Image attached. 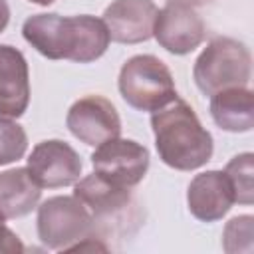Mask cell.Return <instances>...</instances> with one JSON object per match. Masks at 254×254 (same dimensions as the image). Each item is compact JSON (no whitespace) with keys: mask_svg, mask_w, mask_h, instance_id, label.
Listing matches in <instances>:
<instances>
[{"mask_svg":"<svg viewBox=\"0 0 254 254\" xmlns=\"http://www.w3.org/2000/svg\"><path fill=\"white\" fill-rule=\"evenodd\" d=\"M24 40L48 60H71L89 64L101 58L111 42L103 20L60 14H36L22 26Z\"/></svg>","mask_w":254,"mask_h":254,"instance_id":"6da1fadb","label":"cell"},{"mask_svg":"<svg viewBox=\"0 0 254 254\" xmlns=\"http://www.w3.org/2000/svg\"><path fill=\"white\" fill-rule=\"evenodd\" d=\"M151 127L161 161L177 171H194L212 157V135L202 127L192 107L179 95L153 111Z\"/></svg>","mask_w":254,"mask_h":254,"instance_id":"7a4b0ae2","label":"cell"},{"mask_svg":"<svg viewBox=\"0 0 254 254\" xmlns=\"http://www.w3.org/2000/svg\"><path fill=\"white\" fill-rule=\"evenodd\" d=\"M252 73V56L248 48L226 36L208 42L194 62L192 77L204 95L228 87H248Z\"/></svg>","mask_w":254,"mask_h":254,"instance_id":"3957f363","label":"cell"},{"mask_svg":"<svg viewBox=\"0 0 254 254\" xmlns=\"http://www.w3.org/2000/svg\"><path fill=\"white\" fill-rule=\"evenodd\" d=\"M121 97L137 111H157L177 97L171 69L157 56L129 58L119 71Z\"/></svg>","mask_w":254,"mask_h":254,"instance_id":"277c9868","label":"cell"},{"mask_svg":"<svg viewBox=\"0 0 254 254\" xmlns=\"http://www.w3.org/2000/svg\"><path fill=\"white\" fill-rule=\"evenodd\" d=\"M95 234V220L77 196H52L38 206V236L52 250H69Z\"/></svg>","mask_w":254,"mask_h":254,"instance_id":"5b68a950","label":"cell"},{"mask_svg":"<svg viewBox=\"0 0 254 254\" xmlns=\"http://www.w3.org/2000/svg\"><path fill=\"white\" fill-rule=\"evenodd\" d=\"M91 165L99 177L117 187H135L143 181L149 169V151L131 139H109L91 155Z\"/></svg>","mask_w":254,"mask_h":254,"instance_id":"8992f818","label":"cell"},{"mask_svg":"<svg viewBox=\"0 0 254 254\" xmlns=\"http://www.w3.org/2000/svg\"><path fill=\"white\" fill-rule=\"evenodd\" d=\"M26 169L42 189H60L79 181L83 163L65 141L48 139L32 149Z\"/></svg>","mask_w":254,"mask_h":254,"instance_id":"52a82bcc","label":"cell"},{"mask_svg":"<svg viewBox=\"0 0 254 254\" xmlns=\"http://www.w3.org/2000/svg\"><path fill=\"white\" fill-rule=\"evenodd\" d=\"M65 125L75 139L97 147L121 135V119L113 103L101 95H87L77 99L65 117Z\"/></svg>","mask_w":254,"mask_h":254,"instance_id":"ba28073f","label":"cell"},{"mask_svg":"<svg viewBox=\"0 0 254 254\" xmlns=\"http://www.w3.org/2000/svg\"><path fill=\"white\" fill-rule=\"evenodd\" d=\"M206 28L202 18L192 10V6L169 2L157 12L153 36L161 48L175 56L190 54L204 40Z\"/></svg>","mask_w":254,"mask_h":254,"instance_id":"9c48e42d","label":"cell"},{"mask_svg":"<svg viewBox=\"0 0 254 254\" xmlns=\"http://www.w3.org/2000/svg\"><path fill=\"white\" fill-rule=\"evenodd\" d=\"M157 12L153 0H113L103 12V24L113 42L141 44L153 36Z\"/></svg>","mask_w":254,"mask_h":254,"instance_id":"30bf717a","label":"cell"},{"mask_svg":"<svg viewBox=\"0 0 254 254\" xmlns=\"http://www.w3.org/2000/svg\"><path fill=\"white\" fill-rule=\"evenodd\" d=\"M73 196H77L87 206L97 230L107 228V222L119 220L133 206V196L127 187H117L97 173L77 181Z\"/></svg>","mask_w":254,"mask_h":254,"instance_id":"8fae6325","label":"cell"},{"mask_svg":"<svg viewBox=\"0 0 254 254\" xmlns=\"http://www.w3.org/2000/svg\"><path fill=\"white\" fill-rule=\"evenodd\" d=\"M30 103V73L20 50L0 44V117L16 119Z\"/></svg>","mask_w":254,"mask_h":254,"instance_id":"7c38bea8","label":"cell"},{"mask_svg":"<svg viewBox=\"0 0 254 254\" xmlns=\"http://www.w3.org/2000/svg\"><path fill=\"white\" fill-rule=\"evenodd\" d=\"M189 210L202 222L220 220L234 204V190L224 171H206L196 175L187 190Z\"/></svg>","mask_w":254,"mask_h":254,"instance_id":"4fadbf2b","label":"cell"},{"mask_svg":"<svg viewBox=\"0 0 254 254\" xmlns=\"http://www.w3.org/2000/svg\"><path fill=\"white\" fill-rule=\"evenodd\" d=\"M42 196V187L32 179L26 167L0 173V216L20 218L30 214Z\"/></svg>","mask_w":254,"mask_h":254,"instance_id":"5bb4252c","label":"cell"},{"mask_svg":"<svg viewBox=\"0 0 254 254\" xmlns=\"http://www.w3.org/2000/svg\"><path fill=\"white\" fill-rule=\"evenodd\" d=\"M214 123L230 133H244L254 127V93L248 87H228L210 95Z\"/></svg>","mask_w":254,"mask_h":254,"instance_id":"9a60e30c","label":"cell"},{"mask_svg":"<svg viewBox=\"0 0 254 254\" xmlns=\"http://www.w3.org/2000/svg\"><path fill=\"white\" fill-rule=\"evenodd\" d=\"M224 175L232 185L234 202L252 204L254 202V155L240 153L232 157L224 169Z\"/></svg>","mask_w":254,"mask_h":254,"instance_id":"2e32d148","label":"cell"},{"mask_svg":"<svg viewBox=\"0 0 254 254\" xmlns=\"http://www.w3.org/2000/svg\"><path fill=\"white\" fill-rule=\"evenodd\" d=\"M28 149V135L22 125L0 117V165L14 163L24 157Z\"/></svg>","mask_w":254,"mask_h":254,"instance_id":"e0dca14e","label":"cell"},{"mask_svg":"<svg viewBox=\"0 0 254 254\" xmlns=\"http://www.w3.org/2000/svg\"><path fill=\"white\" fill-rule=\"evenodd\" d=\"M252 222L254 218L250 214H240L228 220L222 234V246L228 254L234 252H252Z\"/></svg>","mask_w":254,"mask_h":254,"instance_id":"ac0fdd59","label":"cell"},{"mask_svg":"<svg viewBox=\"0 0 254 254\" xmlns=\"http://www.w3.org/2000/svg\"><path fill=\"white\" fill-rule=\"evenodd\" d=\"M4 216H0V254H20L24 252V244L14 230L4 224Z\"/></svg>","mask_w":254,"mask_h":254,"instance_id":"d6986e66","label":"cell"},{"mask_svg":"<svg viewBox=\"0 0 254 254\" xmlns=\"http://www.w3.org/2000/svg\"><path fill=\"white\" fill-rule=\"evenodd\" d=\"M8 22H10V6L6 0H0V34L6 30Z\"/></svg>","mask_w":254,"mask_h":254,"instance_id":"ffe728a7","label":"cell"},{"mask_svg":"<svg viewBox=\"0 0 254 254\" xmlns=\"http://www.w3.org/2000/svg\"><path fill=\"white\" fill-rule=\"evenodd\" d=\"M169 2L185 4V6H202V4H208V2H212V0H169Z\"/></svg>","mask_w":254,"mask_h":254,"instance_id":"44dd1931","label":"cell"},{"mask_svg":"<svg viewBox=\"0 0 254 254\" xmlns=\"http://www.w3.org/2000/svg\"><path fill=\"white\" fill-rule=\"evenodd\" d=\"M28 2H32V4H40V6H50L54 0H28Z\"/></svg>","mask_w":254,"mask_h":254,"instance_id":"7402d4cb","label":"cell"}]
</instances>
